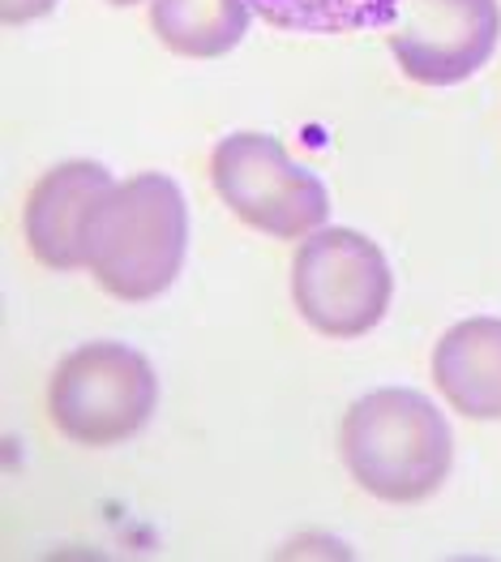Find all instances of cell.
<instances>
[{
  "label": "cell",
  "instance_id": "10",
  "mask_svg": "<svg viewBox=\"0 0 501 562\" xmlns=\"http://www.w3.org/2000/svg\"><path fill=\"white\" fill-rule=\"evenodd\" d=\"M408 0H249L258 18L292 35H361L390 31Z\"/></svg>",
  "mask_w": 501,
  "mask_h": 562
},
{
  "label": "cell",
  "instance_id": "7",
  "mask_svg": "<svg viewBox=\"0 0 501 562\" xmlns=\"http://www.w3.org/2000/svg\"><path fill=\"white\" fill-rule=\"evenodd\" d=\"M112 186L116 177L94 159H65L31 186L22 228H26V245L39 267L47 271L87 267V233Z\"/></svg>",
  "mask_w": 501,
  "mask_h": 562
},
{
  "label": "cell",
  "instance_id": "6",
  "mask_svg": "<svg viewBox=\"0 0 501 562\" xmlns=\"http://www.w3.org/2000/svg\"><path fill=\"white\" fill-rule=\"evenodd\" d=\"M390 52L420 87H458L489 65L501 40L498 0H408L390 26Z\"/></svg>",
  "mask_w": 501,
  "mask_h": 562
},
{
  "label": "cell",
  "instance_id": "12",
  "mask_svg": "<svg viewBox=\"0 0 501 562\" xmlns=\"http://www.w3.org/2000/svg\"><path fill=\"white\" fill-rule=\"evenodd\" d=\"M107 4H121L125 9V4H137V0H107Z\"/></svg>",
  "mask_w": 501,
  "mask_h": 562
},
{
  "label": "cell",
  "instance_id": "11",
  "mask_svg": "<svg viewBox=\"0 0 501 562\" xmlns=\"http://www.w3.org/2000/svg\"><path fill=\"white\" fill-rule=\"evenodd\" d=\"M56 4H60V0H0V9H4V22H9V26L39 22V18H47Z\"/></svg>",
  "mask_w": 501,
  "mask_h": 562
},
{
  "label": "cell",
  "instance_id": "5",
  "mask_svg": "<svg viewBox=\"0 0 501 562\" xmlns=\"http://www.w3.org/2000/svg\"><path fill=\"white\" fill-rule=\"evenodd\" d=\"M395 296V271L377 240L356 228H318L292 254V301L326 339H361Z\"/></svg>",
  "mask_w": 501,
  "mask_h": 562
},
{
  "label": "cell",
  "instance_id": "8",
  "mask_svg": "<svg viewBox=\"0 0 501 562\" xmlns=\"http://www.w3.org/2000/svg\"><path fill=\"white\" fill-rule=\"evenodd\" d=\"M433 386L467 422H501V318H463L433 344Z\"/></svg>",
  "mask_w": 501,
  "mask_h": 562
},
{
  "label": "cell",
  "instance_id": "3",
  "mask_svg": "<svg viewBox=\"0 0 501 562\" xmlns=\"http://www.w3.org/2000/svg\"><path fill=\"white\" fill-rule=\"evenodd\" d=\"M159 408L155 366L121 339L78 344L47 382V417L73 447H121L141 434Z\"/></svg>",
  "mask_w": 501,
  "mask_h": 562
},
{
  "label": "cell",
  "instance_id": "2",
  "mask_svg": "<svg viewBox=\"0 0 501 562\" xmlns=\"http://www.w3.org/2000/svg\"><path fill=\"white\" fill-rule=\"evenodd\" d=\"M184 249L189 202L181 186L163 172H134L129 181H116L94 211L87 233V271L107 296L141 305L177 283Z\"/></svg>",
  "mask_w": 501,
  "mask_h": 562
},
{
  "label": "cell",
  "instance_id": "1",
  "mask_svg": "<svg viewBox=\"0 0 501 562\" xmlns=\"http://www.w3.org/2000/svg\"><path fill=\"white\" fill-rule=\"evenodd\" d=\"M339 460L368 498L411 507L446 485L455 469V434L424 391L377 386L343 413Z\"/></svg>",
  "mask_w": 501,
  "mask_h": 562
},
{
  "label": "cell",
  "instance_id": "4",
  "mask_svg": "<svg viewBox=\"0 0 501 562\" xmlns=\"http://www.w3.org/2000/svg\"><path fill=\"white\" fill-rule=\"evenodd\" d=\"M210 186L240 224L274 240H305L330 220V193L321 177L296 164L274 134L240 130L215 142Z\"/></svg>",
  "mask_w": 501,
  "mask_h": 562
},
{
  "label": "cell",
  "instance_id": "9",
  "mask_svg": "<svg viewBox=\"0 0 501 562\" xmlns=\"http://www.w3.org/2000/svg\"><path fill=\"white\" fill-rule=\"evenodd\" d=\"M249 0H150V31L189 60H215L249 35Z\"/></svg>",
  "mask_w": 501,
  "mask_h": 562
}]
</instances>
